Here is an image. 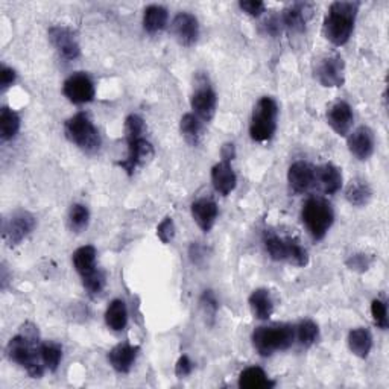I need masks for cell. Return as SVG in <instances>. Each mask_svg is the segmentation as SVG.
I'll return each instance as SVG.
<instances>
[{
	"instance_id": "cell-14",
	"label": "cell",
	"mask_w": 389,
	"mask_h": 389,
	"mask_svg": "<svg viewBox=\"0 0 389 389\" xmlns=\"http://www.w3.org/2000/svg\"><path fill=\"white\" fill-rule=\"evenodd\" d=\"M376 148L374 133L368 126H359L348 137V149L360 161L368 160Z\"/></svg>"
},
{
	"instance_id": "cell-6",
	"label": "cell",
	"mask_w": 389,
	"mask_h": 389,
	"mask_svg": "<svg viewBox=\"0 0 389 389\" xmlns=\"http://www.w3.org/2000/svg\"><path fill=\"white\" fill-rule=\"evenodd\" d=\"M277 117H279V105L272 98H262L254 107L249 135L254 142L263 143L271 140L277 129Z\"/></svg>"
},
{
	"instance_id": "cell-44",
	"label": "cell",
	"mask_w": 389,
	"mask_h": 389,
	"mask_svg": "<svg viewBox=\"0 0 389 389\" xmlns=\"http://www.w3.org/2000/svg\"><path fill=\"white\" fill-rule=\"evenodd\" d=\"M15 78H17L15 71H13L11 67L2 66V71H0V89H2V91H5L8 87H11V85L15 82Z\"/></svg>"
},
{
	"instance_id": "cell-30",
	"label": "cell",
	"mask_w": 389,
	"mask_h": 389,
	"mask_svg": "<svg viewBox=\"0 0 389 389\" xmlns=\"http://www.w3.org/2000/svg\"><path fill=\"white\" fill-rule=\"evenodd\" d=\"M20 129V117L11 108L3 107L0 111V137L2 140H11Z\"/></svg>"
},
{
	"instance_id": "cell-1",
	"label": "cell",
	"mask_w": 389,
	"mask_h": 389,
	"mask_svg": "<svg viewBox=\"0 0 389 389\" xmlns=\"http://www.w3.org/2000/svg\"><path fill=\"white\" fill-rule=\"evenodd\" d=\"M6 354L11 362L28 371L31 377H43L45 368L40 364V335L34 324L26 323L22 325L20 333L8 342Z\"/></svg>"
},
{
	"instance_id": "cell-21",
	"label": "cell",
	"mask_w": 389,
	"mask_h": 389,
	"mask_svg": "<svg viewBox=\"0 0 389 389\" xmlns=\"http://www.w3.org/2000/svg\"><path fill=\"white\" fill-rule=\"evenodd\" d=\"M307 13H310L309 3H293L286 11H283L281 23L292 32H304Z\"/></svg>"
},
{
	"instance_id": "cell-23",
	"label": "cell",
	"mask_w": 389,
	"mask_h": 389,
	"mask_svg": "<svg viewBox=\"0 0 389 389\" xmlns=\"http://www.w3.org/2000/svg\"><path fill=\"white\" fill-rule=\"evenodd\" d=\"M249 309L257 319H267L274 312V301L270 291L256 289L249 295Z\"/></svg>"
},
{
	"instance_id": "cell-16",
	"label": "cell",
	"mask_w": 389,
	"mask_h": 389,
	"mask_svg": "<svg viewBox=\"0 0 389 389\" xmlns=\"http://www.w3.org/2000/svg\"><path fill=\"white\" fill-rule=\"evenodd\" d=\"M289 186L295 193H304L315 184V168L306 161L293 163L288 172Z\"/></svg>"
},
{
	"instance_id": "cell-40",
	"label": "cell",
	"mask_w": 389,
	"mask_h": 389,
	"mask_svg": "<svg viewBox=\"0 0 389 389\" xmlns=\"http://www.w3.org/2000/svg\"><path fill=\"white\" fill-rule=\"evenodd\" d=\"M371 262H373V258H371L368 254H353L350 256V258L347 260V266L350 267L351 271H356V272H365L369 270Z\"/></svg>"
},
{
	"instance_id": "cell-10",
	"label": "cell",
	"mask_w": 389,
	"mask_h": 389,
	"mask_svg": "<svg viewBox=\"0 0 389 389\" xmlns=\"http://www.w3.org/2000/svg\"><path fill=\"white\" fill-rule=\"evenodd\" d=\"M63 93L72 103L82 105V103H89L94 99V84L89 75L76 72L64 81Z\"/></svg>"
},
{
	"instance_id": "cell-41",
	"label": "cell",
	"mask_w": 389,
	"mask_h": 389,
	"mask_svg": "<svg viewBox=\"0 0 389 389\" xmlns=\"http://www.w3.org/2000/svg\"><path fill=\"white\" fill-rule=\"evenodd\" d=\"M201 306L204 307V312L205 315H209L210 318H214L216 312H218L219 304H218V300L213 295L212 291H204L203 297H201Z\"/></svg>"
},
{
	"instance_id": "cell-4",
	"label": "cell",
	"mask_w": 389,
	"mask_h": 389,
	"mask_svg": "<svg viewBox=\"0 0 389 389\" xmlns=\"http://www.w3.org/2000/svg\"><path fill=\"white\" fill-rule=\"evenodd\" d=\"M64 133L68 140L85 154L93 155L101 149V134L98 128L93 125L89 115L78 113L72 116L64 124Z\"/></svg>"
},
{
	"instance_id": "cell-18",
	"label": "cell",
	"mask_w": 389,
	"mask_h": 389,
	"mask_svg": "<svg viewBox=\"0 0 389 389\" xmlns=\"http://www.w3.org/2000/svg\"><path fill=\"white\" fill-rule=\"evenodd\" d=\"M212 183L218 193L227 196L236 189L237 177L231 168L230 161H221L212 169Z\"/></svg>"
},
{
	"instance_id": "cell-36",
	"label": "cell",
	"mask_w": 389,
	"mask_h": 389,
	"mask_svg": "<svg viewBox=\"0 0 389 389\" xmlns=\"http://www.w3.org/2000/svg\"><path fill=\"white\" fill-rule=\"evenodd\" d=\"M146 131L145 126V120L137 116V115H129L125 120V138L129 140V138H137V137H143Z\"/></svg>"
},
{
	"instance_id": "cell-22",
	"label": "cell",
	"mask_w": 389,
	"mask_h": 389,
	"mask_svg": "<svg viewBox=\"0 0 389 389\" xmlns=\"http://www.w3.org/2000/svg\"><path fill=\"white\" fill-rule=\"evenodd\" d=\"M348 347L354 356L360 359H367L373 348V336L368 328L359 327L354 328L348 335Z\"/></svg>"
},
{
	"instance_id": "cell-2",
	"label": "cell",
	"mask_w": 389,
	"mask_h": 389,
	"mask_svg": "<svg viewBox=\"0 0 389 389\" xmlns=\"http://www.w3.org/2000/svg\"><path fill=\"white\" fill-rule=\"evenodd\" d=\"M359 11L358 2H335L328 8L323 31L325 38L335 46H344L351 37Z\"/></svg>"
},
{
	"instance_id": "cell-24",
	"label": "cell",
	"mask_w": 389,
	"mask_h": 389,
	"mask_svg": "<svg viewBox=\"0 0 389 389\" xmlns=\"http://www.w3.org/2000/svg\"><path fill=\"white\" fill-rule=\"evenodd\" d=\"M73 265L76 272L81 275V279L96 271V249H94V247L85 245L78 248L73 253Z\"/></svg>"
},
{
	"instance_id": "cell-34",
	"label": "cell",
	"mask_w": 389,
	"mask_h": 389,
	"mask_svg": "<svg viewBox=\"0 0 389 389\" xmlns=\"http://www.w3.org/2000/svg\"><path fill=\"white\" fill-rule=\"evenodd\" d=\"M297 338L300 341V344L302 345V347H312V345L318 341L319 338V328L318 325L314 323V321H310V319H306V321H302L298 327H297Z\"/></svg>"
},
{
	"instance_id": "cell-39",
	"label": "cell",
	"mask_w": 389,
	"mask_h": 389,
	"mask_svg": "<svg viewBox=\"0 0 389 389\" xmlns=\"http://www.w3.org/2000/svg\"><path fill=\"white\" fill-rule=\"evenodd\" d=\"M157 236L163 242V244H169V242H172V239H174L175 223H174V219H172L170 216H166V218H164L160 222V226L157 227Z\"/></svg>"
},
{
	"instance_id": "cell-25",
	"label": "cell",
	"mask_w": 389,
	"mask_h": 389,
	"mask_svg": "<svg viewBox=\"0 0 389 389\" xmlns=\"http://www.w3.org/2000/svg\"><path fill=\"white\" fill-rule=\"evenodd\" d=\"M275 382L266 376L260 367H249L240 373L239 386L244 389H266L272 388Z\"/></svg>"
},
{
	"instance_id": "cell-15",
	"label": "cell",
	"mask_w": 389,
	"mask_h": 389,
	"mask_svg": "<svg viewBox=\"0 0 389 389\" xmlns=\"http://www.w3.org/2000/svg\"><path fill=\"white\" fill-rule=\"evenodd\" d=\"M354 122L353 110L347 102H336L327 111V124L332 126L333 131L338 135H347Z\"/></svg>"
},
{
	"instance_id": "cell-35",
	"label": "cell",
	"mask_w": 389,
	"mask_h": 389,
	"mask_svg": "<svg viewBox=\"0 0 389 389\" xmlns=\"http://www.w3.org/2000/svg\"><path fill=\"white\" fill-rule=\"evenodd\" d=\"M82 284H84L85 291H87L91 297L99 295V293L103 289V286H105V275H103L102 271L96 270L94 272H91L90 275L84 277Z\"/></svg>"
},
{
	"instance_id": "cell-3",
	"label": "cell",
	"mask_w": 389,
	"mask_h": 389,
	"mask_svg": "<svg viewBox=\"0 0 389 389\" xmlns=\"http://www.w3.org/2000/svg\"><path fill=\"white\" fill-rule=\"evenodd\" d=\"M295 341V327L280 324L272 327H257L253 333V345L260 356H271L274 351L288 350Z\"/></svg>"
},
{
	"instance_id": "cell-29",
	"label": "cell",
	"mask_w": 389,
	"mask_h": 389,
	"mask_svg": "<svg viewBox=\"0 0 389 389\" xmlns=\"http://www.w3.org/2000/svg\"><path fill=\"white\" fill-rule=\"evenodd\" d=\"M289 247H291V237L283 239L277 235L270 233L265 236V248L267 254L277 262H289Z\"/></svg>"
},
{
	"instance_id": "cell-12",
	"label": "cell",
	"mask_w": 389,
	"mask_h": 389,
	"mask_svg": "<svg viewBox=\"0 0 389 389\" xmlns=\"http://www.w3.org/2000/svg\"><path fill=\"white\" fill-rule=\"evenodd\" d=\"M172 34L181 46H193L200 37V24L198 19L190 13H179L172 22Z\"/></svg>"
},
{
	"instance_id": "cell-46",
	"label": "cell",
	"mask_w": 389,
	"mask_h": 389,
	"mask_svg": "<svg viewBox=\"0 0 389 389\" xmlns=\"http://www.w3.org/2000/svg\"><path fill=\"white\" fill-rule=\"evenodd\" d=\"M221 155H222V160L223 161H230L236 157V148H235V145L233 143H226L222 146V151H221Z\"/></svg>"
},
{
	"instance_id": "cell-37",
	"label": "cell",
	"mask_w": 389,
	"mask_h": 389,
	"mask_svg": "<svg viewBox=\"0 0 389 389\" xmlns=\"http://www.w3.org/2000/svg\"><path fill=\"white\" fill-rule=\"evenodd\" d=\"M371 315H373L374 323L379 328L386 330L389 323H388V309L386 304L382 300H374L371 302Z\"/></svg>"
},
{
	"instance_id": "cell-13",
	"label": "cell",
	"mask_w": 389,
	"mask_h": 389,
	"mask_svg": "<svg viewBox=\"0 0 389 389\" xmlns=\"http://www.w3.org/2000/svg\"><path fill=\"white\" fill-rule=\"evenodd\" d=\"M49 40L59 52V55L67 61H72V59L80 57V45H78L72 29L64 28V26H52L49 29Z\"/></svg>"
},
{
	"instance_id": "cell-31",
	"label": "cell",
	"mask_w": 389,
	"mask_h": 389,
	"mask_svg": "<svg viewBox=\"0 0 389 389\" xmlns=\"http://www.w3.org/2000/svg\"><path fill=\"white\" fill-rule=\"evenodd\" d=\"M179 129H181V134H183L184 140L192 145L196 146L201 140V120L198 119L195 115L192 113H187L183 117H181V122H179Z\"/></svg>"
},
{
	"instance_id": "cell-33",
	"label": "cell",
	"mask_w": 389,
	"mask_h": 389,
	"mask_svg": "<svg viewBox=\"0 0 389 389\" xmlns=\"http://www.w3.org/2000/svg\"><path fill=\"white\" fill-rule=\"evenodd\" d=\"M90 221L89 209L82 204H73L68 212V227L75 233H81L84 228H87Z\"/></svg>"
},
{
	"instance_id": "cell-7",
	"label": "cell",
	"mask_w": 389,
	"mask_h": 389,
	"mask_svg": "<svg viewBox=\"0 0 389 389\" xmlns=\"http://www.w3.org/2000/svg\"><path fill=\"white\" fill-rule=\"evenodd\" d=\"M190 105H192L193 115L203 122H210L214 117L218 98H216V93L207 81V78L203 75H198L196 78V87L192 98H190Z\"/></svg>"
},
{
	"instance_id": "cell-38",
	"label": "cell",
	"mask_w": 389,
	"mask_h": 389,
	"mask_svg": "<svg viewBox=\"0 0 389 389\" xmlns=\"http://www.w3.org/2000/svg\"><path fill=\"white\" fill-rule=\"evenodd\" d=\"M289 262L295 266L304 267L309 263V254L304 248H302L295 239H291L289 247Z\"/></svg>"
},
{
	"instance_id": "cell-32",
	"label": "cell",
	"mask_w": 389,
	"mask_h": 389,
	"mask_svg": "<svg viewBox=\"0 0 389 389\" xmlns=\"http://www.w3.org/2000/svg\"><path fill=\"white\" fill-rule=\"evenodd\" d=\"M40 358L43 365H45L52 373H55L63 359V348L58 344L47 342L40 345Z\"/></svg>"
},
{
	"instance_id": "cell-19",
	"label": "cell",
	"mask_w": 389,
	"mask_h": 389,
	"mask_svg": "<svg viewBox=\"0 0 389 389\" xmlns=\"http://www.w3.org/2000/svg\"><path fill=\"white\" fill-rule=\"evenodd\" d=\"M218 205L212 200H200L192 204V216L204 233H209L218 219Z\"/></svg>"
},
{
	"instance_id": "cell-43",
	"label": "cell",
	"mask_w": 389,
	"mask_h": 389,
	"mask_svg": "<svg viewBox=\"0 0 389 389\" xmlns=\"http://www.w3.org/2000/svg\"><path fill=\"white\" fill-rule=\"evenodd\" d=\"M192 371H193V364H192V360L189 359V356H181L177 362V365H175V376L178 379H184V377H189L190 374H192Z\"/></svg>"
},
{
	"instance_id": "cell-28",
	"label": "cell",
	"mask_w": 389,
	"mask_h": 389,
	"mask_svg": "<svg viewBox=\"0 0 389 389\" xmlns=\"http://www.w3.org/2000/svg\"><path fill=\"white\" fill-rule=\"evenodd\" d=\"M105 323L115 332H122L128 324V310L125 301L115 300L111 301L105 312Z\"/></svg>"
},
{
	"instance_id": "cell-45",
	"label": "cell",
	"mask_w": 389,
	"mask_h": 389,
	"mask_svg": "<svg viewBox=\"0 0 389 389\" xmlns=\"http://www.w3.org/2000/svg\"><path fill=\"white\" fill-rule=\"evenodd\" d=\"M189 254H190V260H192L195 265H201L205 257V249L200 244H192L190 245Z\"/></svg>"
},
{
	"instance_id": "cell-27",
	"label": "cell",
	"mask_w": 389,
	"mask_h": 389,
	"mask_svg": "<svg viewBox=\"0 0 389 389\" xmlns=\"http://www.w3.org/2000/svg\"><path fill=\"white\" fill-rule=\"evenodd\" d=\"M345 198H347V201L351 205L364 207L371 201V198H373V190H371L367 181L354 179L348 184L347 190H345Z\"/></svg>"
},
{
	"instance_id": "cell-11",
	"label": "cell",
	"mask_w": 389,
	"mask_h": 389,
	"mask_svg": "<svg viewBox=\"0 0 389 389\" xmlns=\"http://www.w3.org/2000/svg\"><path fill=\"white\" fill-rule=\"evenodd\" d=\"M128 143V157L124 161H119V166L126 170L129 175L134 174L138 166H145L154 157V146L145 137L129 138Z\"/></svg>"
},
{
	"instance_id": "cell-5",
	"label": "cell",
	"mask_w": 389,
	"mask_h": 389,
	"mask_svg": "<svg viewBox=\"0 0 389 389\" xmlns=\"http://www.w3.org/2000/svg\"><path fill=\"white\" fill-rule=\"evenodd\" d=\"M302 223L315 240L325 237L335 221V212L332 205L323 198H310L302 207Z\"/></svg>"
},
{
	"instance_id": "cell-8",
	"label": "cell",
	"mask_w": 389,
	"mask_h": 389,
	"mask_svg": "<svg viewBox=\"0 0 389 389\" xmlns=\"http://www.w3.org/2000/svg\"><path fill=\"white\" fill-rule=\"evenodd\" d=\"M315 78L318 82L327 89L342 87L345 82V64L344 59L336 55H325L316 63Z\"/></svg>"
},
{
	"instance_id": "cell-9",
	"label": "cell",
	"mask_w": 389,
	"mask_h": 389,
	"mask_svg": "<svg viewBox=\"0 0 389 389\" xmlns=\"http://www.w3.org/2000/svg\"><path fill=\"white\" fill-rule=\"evenodd\" d=\"M37 226L36 216L29 212L19 210L11 214L10 219L3 222V239L10 245H19L28 237Z\"/></svg>"
},
{
	"instance_id": "cell-42",
	"label": "cell",
	"mask_w": 389,
	"mask_h": 389,
	"mask_svg": "<svg viewBox=\"0 0 389 389\" xmlns=\"http://www.w3.org/2000/svg\"><path fill=\"white\" fill-rule=\"evenodd\" d=\"M239 6L242 11L253 17L260 15L265 11V3L260 0H242V2H239Z\"/></svg>"
},
{
	"instance_id": "cell-26",
	"label": "cell",
	"mask_w": 389,
	"mask_h": 389,
	"mask_svg": "<svg viewBox=\"0 0 389 389\" xmlns=\"http://www.w3.org/2000/svg\"><path fill=\"white\" fill-rule=\"evenodd\" d=\"M168 10L160 5H151L145 10L143 14V28L146 32L155 34L161 29L168 23Z\"/></svg>"
},
{
	"instance_id": "cell-20",
	"label": "cell",
	"mask_w": 389,
	"mask_h": 389,
	"mask_svg": "<svg viewBox=\"0 0 389 389\" xmlns=\"http://www.w3.org/2000/svg\"><path fill=\"white\" fill-rule=\"evenodd\" d=\"M316 183L321 186L324 193L333 195L342 187V172L332 163L324 164L315 169V184Z\"/></svg>"
},
{
	"instance_id": "cell-17",
	"label": "cell",
	"mask_w": 389,
	"mask_h": 389,
	"mask_svg": "<svg viewBox=\"0 0 389 389\" xmlns=\"http://www.w3.org/2000/svg\"><path fill=\"white\" fill-rule=\"evenodd\" d=\"M140 351V347L129 344H119L108 353V362L117 373L126 374L134 367V362L137 359V354Z\"/></svg>"
}]
</instances>
